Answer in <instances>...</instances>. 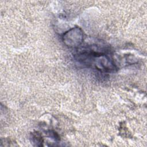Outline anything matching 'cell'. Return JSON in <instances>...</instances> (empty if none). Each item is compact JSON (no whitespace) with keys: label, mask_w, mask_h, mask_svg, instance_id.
<instances>
[{"label":"cell","mask_w":147,"mask_h":147,"mask_svg":"<svg viewBox=\"0 0 147 147\" xmlns=\"http://www.w3.org/2000/svg\"><path fill=\"white\" fill-rule=\"evenodd\" d=\"M78 60L84 65L102 71L111 72L115 69V65L105 53L93 49L84 50L79 53Z\"/></svg>","instance_id":"1"},{"label":"cell","mask_w":147,"mask_h":147,"mask_svg":"<svg viewBox=\"0 0 147 147\" xmlns=\"http://www.w3.org/2000/svg\"><path fill=\"white\" fill-rule=\"evenodd\" d=\"M63 40L64 42L69 47L79 46L83 40L82 29L78 27L70 29L64 34Z\"/></svg>","instance_id":"2"}]
</instances>
